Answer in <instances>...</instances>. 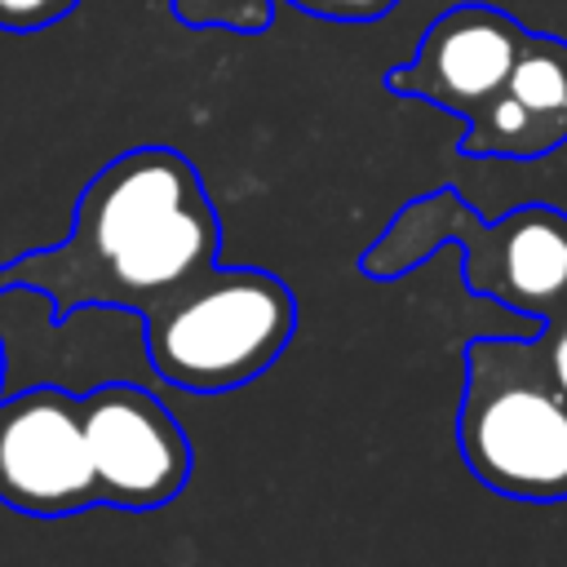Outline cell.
Masks as SVG:
<instances>
[{
    "mask_svg": "<svg viewBox=\"0 0 567 567\" xmlns=\"http://www.w3.org/2000/svg\"><path fill=\"white\" fill-rule=\"evenodd\" d=\"M523 40L527 27L514 13L492 4H452L425 27L416 53L385 71V89L470 120L501 89Z\"/></svg>",
    "mask_w": 567,
    "mask_h": 567,
    "instance_id": "cell-7",
    "label": "cell"
},
{
    "mask_svg": "<svg viewBox=\"0 0 567 567\" xmlns=\"http://www.w3.org/2000/svg\"><path fill=\"white\" fill-rule=\"evenodd\" d=\"M567 146V40L527 31L501 89L465 120L461 155L540 159Z\"/></svg>",
    "mask_w": 567,
    "mask_h": 567,
    "instance_id": "cell-8",
    "label": "cell"
},
{
    "mask_svg": "<svg viewBox=\"0 0 567 567\" xmlns=\"http://www.w3.org/2000/svg\"><path fill=\"white\" fill-rule=\"evenodd\" d=\"M173 13L182 27H217V31H239L257 35L275 22V0H173Z\"/></svg>",
    "mask_w": 567,
    "mask_h": 567,
    "instance_id": "cell-9",
    "label": "cell"
},
{
    "mask_svg": "<svg viewBox=\"0 0 567 567\" xmlns=\"http://www.w3.org/2000/svg\"><path fill=\"white\" fill-rule=\"evenodd\" d=\"M532 346H536V354L545 359V368H549V377L558 381V390L567 394V306H563L558 315H549V319L532 332Z\"/></svg>",
    "mask_w": 567,
    "mask_h": 567,
    "instance_id": "cell-12",
    "label": "cell"
},
{
    "mask_svg": "<svg viewBox=\"0 0 567 567\" xmlns=\"http://www.w3.org/2000/svg\"><path fill=\"white\" fill-rule=\"evenodd\" d=\"M84 439L102 505L159 509L190 478V443L177 416L142 385L106 381L84 394Z\"/></svg>",
    "mask_w": 567,
    "mask_h": 567,
    "instance_id": "cell-6",
    "label": "cell"
},
{
    "mask_svg": "<svg viewBox=\"0 0 567 567\" xmlns=\"http://www.w3.org/2000/svg\"><path fill=\"white\" fill-rule=\"evenodd\" d=\"M0 501L31 518L102 505L84 439V394L31 385L0 399Z\"/></svg>",
    "mask_w": 567,
    "mask_h": 567,
    "instance_id": "cell-5",
    "label": "cell"
},
{
    "mask_svg": "<svg viewBox=\"0 0 567 567\" xmlns=\"http://www.w3.org/2000/svg\"><path fill=\"white\" fill-rule=\"evenodd\" d=\"M456 447L465 470L496 496L567 501V394L532 337L465 341Z\"/></svg>",
    "mask_w": 567,
    "mask_h": 567,
    "instance_id": "cell-3",
    "label": "cell"
},
{
    "mask_svg": "<svg viewBox=\"0 0 567 567\" xmlns=\"http://www.w3.org/2000/svg\"><path fill=\"white\" fill-rule=\"evenodd\" d=\"M217 248L221 221L199 168L173 146H133L89 177L62 244L0 266V292H40L53 319L89 306L146 315L208 270Z\"/></svg>",
    "mask_w": 567,
    "mask_h": 567,
    "instance_id": "cell-1",
    "label": "cell"
},
{
    "mask_svg": "<svg viewBox=\"0 0 567 567\" xmlns=\"http://www.w3.org/2000/svg\"><path fill=\"white\" fill-rule=\"evenodd\" d=\"M443 244H461V279L474 297L536 323L567 306V213L554 204H523L487 221L456 186L408 199L363 248L359 270L368 279H399Z\"/></svg>",
    "mask_w": 567,
    "mask_h": 567,
    "instance_id": "cell-2",
    "label": "cell"
},
{
    "mask_svg": "<svg viewBox=\"0 0 567 567\" xmlns=\"http://www.w3.org/2000/svg\"><path fill=\"white\" fill-rule=\"evenodd\" d=\"M288 4L310 18H328V22H377L399 0H288Z\"/></svg>",
    "mask_w": 567,
    "mask_h": 567,
    "instance_id": "cell-11",
    "label": "cell"
},
{
    "mask_svg": "<svg viewBox=\"0 0 567 567\" xmlns=\"http://www.w3.org/2000/svg\"><path fill=\"white\" fill-rule=\"evenodd\" d=\"M80 0H0V31H40L62 22Z\"/></svg>",
    "mask_w": 567,
    "mask_h": 567,
    "instance_id": "cell-10",
    "label": "cell"
},
{
    "mask_svg": "<svg viewBox=\"0 0 567 567\" xmlns=\"http://www.w3.org/2000/svg\"><path fill=\"white\" fill-rule=\"evenodd\" d=\"M0 399H4V346H0Z\"/></svg>",
    "mask_w": 567,
    "mask_h": 567,
    "instance_id": "cell-13",
    "label": "cell"
},
{
    "mask_svg": "<svg viewBox=\"0 0 567 567\" xmlns=\"http://www.w3.org/2000/svg\"><path fill=\"white\" fill-rule=\"evenodd\" d=\"M146 363L190 394H226L261 377L297 332L292 288L261 266H208L142 315Z\"/></svg>",
    "mask_w": 567,
    "mask_h": 567,
    "instance_id": "cell-4",
    "label": "cell"
}]
</instances>
